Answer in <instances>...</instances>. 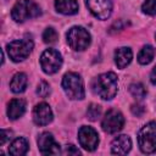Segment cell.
Instances as JSON below:
<instances>
[{
    "label": "cell",
    "instance_id": "6da1fadb",
    "mask_svg": "<svg viewBox=\"0 0 156 156\" xmlns=\"http://www.w3.org/2000/svg\"><path fill=\"white\" fill-rule=\"evenodd\" d=\"M91 89L95 95L102 100H112L118 91L117 76L113 72H106L99 74L91 84Z\"/></svg>",
    "mask_w": 156,
    "mask_h": 156
},
{
    "label": "cell",
    "instance_id": "7a4b0ae2",
    "mask_svg": "<svg viewBox=\"0 0 156 156\" xmlns=\"http://www.w3.org/2000/svg\"><path fill=\"white\" fill-rule=\"evenodd\" d=\"M40 15V6L33 0H18L11 10V17L17 23H23L27 20L35 18Z\"/></svg>",
    "mask_w": 156,
    "mask_h": 156
},
{
    "label": "cell",
    "instance_id": "3957f363",
    "mask_svg": "<svg viewBox=\"0 0 156 156\" xmlns=\"http://www.w3.org/2000/svg\"><path fill=\"white\" fill-rule=\"evenodd\" d=\"M62 88L71 100H82L85 96L82 77L76 72H68L62 78Z\"/></svg>",
    "mask_w": 156,
    "mask_h": 156
},
{
    "label": "cell",
    "instance_id": "277c9868",
    "mask_svg": "<svg viewBox=\"0 0 156 156\" xmlns=\"http://www.w3.org/2000/svg\"><path fill=\"white\" fill-rule=\"evenodd\" d=\"M33 40L30 39L29 35H26L22 39L9 43L6 45V51L9 54V57L13 62H21L29 56V54L33 50Z\"/></svg>",
    "mask_w": 156,
    "mask_h": 156
},
{
    "label": "cell",
    "instance_id": "5b68a950",
    "mask_svg": "<svg viewBox=\"0 0 156 156\" xmlns=\"http://www.w3.org/2000/svg\"><path fill=\"white\" fill-rule=\"evenodd\" d=\"M138 145L144 154L156 151V122H149L139 129Z\"/></svg>",
    "mask_w": 156,
    "mask_h": 156
},
{
    "label": "cell",
    "instance_id": "8992f818",
    "mask_svg": "<svg viewBox=\"0 0 156 156\" xmlns=\"http://www.w3.org/2000/svg\"><path fill=\"white\" fill-rule=\"evenodd\" d=\"M66 38H67V44L71 46V49L76 51H83L88 49L91 41L90 33L80 26H74L71 29H68Z\"/></svg>",
    "mask_w": 156,
    "mask_h": 156
},
{
    "label": "cell",
    "instance_id": "52a82bcc",
    "mask_svg": "<svg viewBox=\"0 0 156 156\" xmlns=\"http://www.w3.org/2000/svg\"><path fill=\"white\" fill-rule=\"evenodd\" d=\"M41 69L46 74H54L58 72L62 66V56L55 49H46L40 56Z\"/></svg>",
    "mask_w": 156,
    "mask_h": 156
},
{
    "label": "cell",
    "instance_id": "ba28073f",
    "mask_svg": "<svg viewBox=\"0 0 156 156\" xmlns=\"http://www.w3.org/2000/svg\"><path fill=\"white\" fill-rule=\"evenodd\" d=\"M124 126V117L123 115L115 108L108 110L101 122V127L102 130L107 134H115L117 132H119Z\"/></svg>",
    "mask_w": 156,
    "mask_h": 156
},
{
    "label": "cell",
    "instance_id": "9c48e42d",
    "mask_svg": "<svg viewBox=\"0 0 156 156\" xmlns=\"http://www.w3.org/2000/svg\"><path fill=\"white\" fill-rule=\"evenodd\" d=\"M78 141L84 150L94 151L99 145V134L93 127L83 126L78 130Z\"/></svg>",
    "mask_w": 156,
    "mask_h": 156
},
{
    "label": "cell",
    "instance_id": "30bf717a",
    "mask_svg": "<svg viewBox=\"0 0 156 156\" xmlns=\"http://www.w3.org/2000/svg\"><path fill=\"white\" fill-rule=\"evenodd\" d=\"M88 10L99 20H107L112 13L111 0H85Z\"/></svg>",
    "mask_w": 156,
    "mask_h": 156
},
{
    "label": "cell",
    "instance_id": "8fae6325",
    "mask_svg": "<svg viewBox=\"0 0 156 156\" xmlns=\"http://www.w3.org/2000/svg\"><path fill=\"white\" fill-rule=\"evenodd\" d=\"M38 149L41 155H58L61 152L60 145L55 141L52 134L49 132H44L39 135Z\"/></svg>",
    "mask_w": 156,
    "mask_h": 156
},
{
    "label": "cell",
    "instance_id": "7c38bea8",
    "mask_svg": "<svg viewBox=\"0 0 156 156\" xmlns=\"http://www.w3.org/2000/svg\"><path fill=\"white\" fill-rule=\"evenodd\" d=\"M54 118L51 107L46 102H40L35 105L33 110V121L37 126H46Z\"/></svg>",
    "mask_w": 156,
    "mask_h": 156
},
{
    "label": "cell",
    "instance_id": "4fadbf2b",
    "mask_svg": "<svg viewBox=\"0 0 156 156\" xmlns=\"http://www.w3.org/2000/svg\"><path fill=\"white\" fill-rule=\"evenodd\" d=\"M132 149V140L128 135L122 134L116 136L111 143V152L115 155H126Z\"/></svg>",
    "mask_w": 156,
    "mask_h": 156
},
{
    "label": "cell",
    "instance_id": "5bb4252c",
    "mask_svg": "<svg viewBox=\"0 0 156 156\" xmlns=\"http://www.w3.org/2000/svg\"><path fill=\"white\" fill-rule=\"evenodd\" d=\"M26 112V101L22 99H12L7 105V116L10 119L15 121L23 116Z\"/></svg>",
    "mask_w": 156,
    "mask_h": 156
},
{
    "label": "cell",
    "instance_id": "9a60e30c",
    "mask_svg": "<svg viewBox=\"0 0 156 156\" xmlns=\"http://www.w3.org/2000/svg\"><path fill=\"white\" fill-rule=\"evenodd\" d=\"M132 58H133V52L130 48L122 46L115 51V63L117 65L118 68L127 67L132 62Z\"/></svg>",
    "mask_w": 156,
    "mask_h": 156
},
{
    "label": "cell",
    "instance_id": "2e32d148",
    "mask_svg": "<svg viewBox=\"0 0 156 156\" xmlns=\"http://www.w3.org/2000/svg\"><path fill=\"white\" fill-rule=\"evenodd\" d=\"M55 9L62 15H76L78 12L77 0H55Z\"/></svg>",
    "mask_w": 156,
    "mask_h": 156
},
{
    "label": "cell",
    "instance_id": "e0dca14e",
    "mask_svg": "<svg viewBox=\"0 0 156 156\" xmlns=\"http://www.w3.org/2000/svg\"><path fill=\"white\" fill-rule=\"evenodd\" d=\"M27 84H28L27 76L24 73H22V72H18L12 77V79L10 82V89H11L12 93L20 94V93H23L26 90Z\"/></svg>",
    "mask_w": 156,
    "mask_h": 156
},
{
    "label": "cell",
    "instance_id": "ac0fdd59",
    "mask_svg": "<svg viewBox=\"0 0 156 156\" xmlns=\"http://www.w3.org/2000/svg\"><path fill=\"white\" fill-rule=\"evenodd\" d=\"M28 147H29V145H28L27 139L20 136V138H16L11 143V145L9 146V152L11 155H20L21 156L28 151Z\"/></svg>",
    "mask_w": 156,
    "mask_h": 156
},
{
    "label": "cell",
    "instance_id": "d6986e66",
    "mask_svg": "<svg viewBox=\"0 0 156 156\" xmlns=\"http://www.w3.org/2000/svg\"><path fill=\"white\" fill-rule=\"evenodd\" d=\"M155 56V49L151 45H144L138 54V62L140 65H149Z\"/></svg>",
    "mask_w": 156,
    "mask_h": 156
},
{
    "label": "cell",
    "instance_id": "ffe728a7",
    "mask_svg": "<svg viewBox=\"0 0 156 156\" xmlns=\"http://www.w3.org/2000/svg\"><path fill=\"white\" fill-rule=\"evenodd\" d=\"M129 93L136 99V100H143L147 91H146V88L141 84V83H133L129 85Z\"/></svg>",
    "mask_w": 156,
    "mask_h": 156
},
{
    "label": "cell",
    "instance_id": "44dd1931",
    "mask_svg": "<svg viewBox=\"0 0 156 156\" xmlns=\"http://www.w3.org/2000/svg\"><path fill=\"white\" fill-rule=\"evenodd\" d=\"M57 38H58L57 32H56L52 27L46 28V29L44 30V33H43V40H44V43H46V44H54V43H56V41H57Z\"/></svg>",
    "mask_w": 156,
    "mask_h": 156
},
{
    "label": "cell",
    "instance_id": "7402d4cb",
    "mask_svg": "<svg viewBox=\"0 0 156 156\" xmlns=\"http://www.w3.org/2000/svg\"><path fill=\"white\" fill-rule=\"evenodd\" d=\"M101 115V107L96 104H90L87 110V116L90 121H96Z\"/></svg>",
    "mask_w": 156,
    "mask_h": 156
},
{
    "label": "cell",
    "instance_id": "603a6c76",
    "mask_svg": "<svg viewBox=\"0 0 156 156\" xmlns=\"http://www.w3.org/2000/svg\"><path fill=\"white\" fill-rule=\"evenodd\" d=\"M141 10L144 13L149 16L156 15V0H145L141 5Z\"/></svg>",
    "mask_w": 156,
    "mask_h": 156
},
{
    "label": "cell",
    "instance_id": "cb8c5ba5",
    "mask_svg": "<svg viewBox=\"0 0 156 156\" xmlns=\"http://www.w3.org/2000/svg\"><path fill=\"white\" fill-rule=\"evenodd\" d=\"M37 94H38L40 98H46V96H49V95H50V85H49L45 80H41V82L38 84Z\"/></svg>",
    "mask_w": 156,
    "mask_h": 156
},
{
    "label": "cell",
    "instance_id": "d4e9b609",
    "mask_svg": "<svg viewBox=\"0 0 156 156\" xmlns=\"http://www.w3.org/2000/svg\"><path fill=\"white\" fill-rule=\"evenodd\" d=\"M63 154H65V155H79L80 152H79V150H78L74 145L69 144V145H66V149H65Z\"/></svg>",
    "mask_w": 156,
    "mask_h": 156
},
{
    "label": "cell",
    "instance_id": "484cf974",
    "mask_svg": "<svg viewBox=\"0 0 156 156\" xmlns=\"http://www.w3.org/2000/svg\"><path fill=\"white\" fill-rule=\"evenodd\" d=\"M130 110H132V113L135 115V116H141L144 113V107L141 105H139V104L132 105V108Z\"/></svg>",
    "mask_w": 156,
    "mask_h": 156
},
{
    "label": "cell",
    "instance_id": "4316f807",
    "mask_svg": "<svg viewBox=\"0 0 156 156\" xmlns=\"http://www.w3.org/2000/svg\"><path fill=\"white\" fill-rule=\"evenodd\" d=\"M11 134H12V132L6 130V129H2V130H1V136H0V145H4V144L11 138V136H10Z\"/></svg>",
    "mask_w": 156,
    "mask_h": 156
},
{
    "label": "cell",
    "instance_id": "83f0119b",
    "mask_svg": "<svg viewBox=\"0 0 156 156\" xmlns=\"http://www.w3.org/2000/svg\"><path fill=\"white\" fill-rule=\"evenodd\" d=\"M150 80H151V83H152V84H155V85H156V66H155V67H154V69L151 71Z\"/></svg>",
    "mask_w": 156,
    "mask_h": 156
},
{
    "label": "cell",
    "instance_id": "f1b7e54d",
    "mask_svg": "<svg viewBox=\"0 0 156 156\" xmlns=\"http://www.w3.org/2000/svg\"><path fill=\"white\" fill-rule=\"evenodd\" d=\"M155 38H156V34H155Z\"/></svg>",
    "mask_w": 156,
    "mask_h": 156
}]
</instances>
